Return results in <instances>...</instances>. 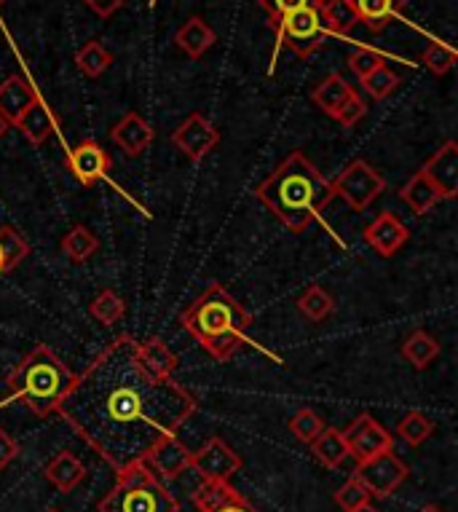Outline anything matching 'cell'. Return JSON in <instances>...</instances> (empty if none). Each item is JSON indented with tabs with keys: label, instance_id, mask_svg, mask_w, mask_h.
<instances>
[{
	"label": "cell",
	"instance_id": "7a4b0ae2",
	"mask_svg": "<svg viewBox=\"0 0 458 512\" xmlns=\"http://www.w3.org/2000/svg\"><path fill=\"white\" fill-rule=\"evenodd\" d=\"M263 207L295 234L314 226L325 207L335 199L333 185L300 151L290 153L263 183L255 188Z\"/></svg>",
	"mask_w": 458,
	"mask_h": 512
},
{
	"label": "cell",
	"instance_id": "f6af8a7d",
	"mask_svg": "<svg viewBox=\"0 0 458 512\" xmlns=\"http://www.w3.org/2000/svg\"><path fill=\"white\" fill-rule=\"evenodd\" d=\"M418 512H442V510H437L434 504H426V507H421V510H418Z\"/></svg>",
	"mask_w": 458,
	"mask_h": 512
},
{
	"label": "cell",
	"instance_id": "1f68e13d",
	"mask_svg": "<svg viewBox=\"0 0 458 512\" xmlns=\"http://www.w3.org/2000/svg\"><path fill=\"white\" fill-rule=\"evenodd\" d=\"M30 255V244L14 226H0V258L6 263V271H14L19 263Z\"/></svg>",
	"mask_w": 458,
	"mask_h": 512
},
{
	"label": "cell",
	"instance_id": "e575fe53",
	"mask_svg": "<svg viewBox=\"0 0 458 512\" xmlns=\"http://www.w3.org/2000/svg\"><path fill=\"white\" fill-rule=\"evenodd\" d=\"M397 86H400V76H397L389 65H381V68H375L370 76L362 78V89H365L373 100H386L389 94H394Z\"/></svg>",
	"mask_w": 458,
	"mask_h": 512
},
{
	"label": "cell",
	"instance_id": "7dc6e473",
	"mask_svg": "<svg viewBox=\"0 0 458 512\" xmlns=\"http://www.w3.org/2000/svg\"><path fill=\"white\" fill-rule=\"evenodd\" d=\"M46 512H59V510H54V507H51V510H46Z\"/></svg>",
	"mask_w": 458,
	"mask_h": 512
},
{
	"label": "cell",
	"instance_id": "ac0fdd59",
	"mask_svg": "<svg viewBox=\"0 0 458 512\" xmlns=\"http://www.w3.org/2000/svg\"><path fill=\"white\" fill-rule=\"evenodd\" d=\"M35 100H38V92L30 86L25 76H9L0 84V116L6 118L9 124H17L19 116Z\"/></svg>",
	"mask_w": 458,
	"mask_h": 512
},
{
	"label": "cell",
	"instance_id": "5bb4252c",
	"mask_svg": "<svg viewBox=\"0 0 458 512\" xmlns=\"http://www.w3.org/2000/svg\"><path fill=\"white\" fill-rule=\"evenodd\" d=\"M199 512H258L244 494H239L231 480H201L193 494Z\"/></svg>",
	"mask_w": 458,
	"mask_h": 512
},
{
	"label": "cell",
	"instance_id": "c3c4849f",
	"mask_svg": "<svg viewBox=\"0 0 458 512\" xmlns=\"http://www.w3.org/2000/svg\"><path fill=\"white\" fill-rule=\"evenodd\" d=\"M3 3H6V0H0V6H3Z\"/></svg>",
	"mask_w": 458,
	"mask_h": 512
},
{
	"label": "cell",
	"instance_id": "7bdbcfd3",
	"mask_svg": "<svg viewBox=\"0 0 458 512\" xmlns=\"http://www.w3.org/2000/svg\"><path fill=\"white\" fill-rule=\"evenodd\" d=\"M349 512H381V510H375L373 502H365V504H359V507H354V510Z\"/></svg>",
	"mask_w": 458,
	"mask_h": 512
},
{
	"label": "cell",
	"instance_id": "9a60e30c",
	"mask_svg": "<svg viewBox=\"0 0 458 512\" xmlns=\"http://www.w3.org/2000/svg\"><path fill=\"white\" fill-rule=\"evenodd\" d=\"M191 456L193 451H188L185 443H180L177 435H172L164 437V440L150 451L145 464H148L150 472L159 480H175L180 478L183 472L191 470Z\"/></svg>",
	"mask_w": 458,
	"mask_h": 512
},
{
	"label": "cell",
	"instance_id": "5b68a950",
	"mask_svg": "<svg viewBox=\"0 0 458 512\" xmlns=\"http://www.w3.org/2000/svg\"><path fill=\"white\" fill-rule=\"evenodd\" d=\"M180 504L145 462L118 472L116 486L100 502V512H177Z\"/></svg>",
	"mask_w": 458,
	"mask_h": 512
},
{
	"label": "cell",
	"instance_id": "d6986e66",
	"mask_svg": "<svg viewBox=\"0 0 458 512\" xmlns=\"http://www.w3.org/2000/svg\"><path fill=\"white\" fill-rule=\"evenodd\" d=\"M46 480L51 486L59 488L62 494H70L75 486H81L86 480V467L84 462L73 454V451H59L43 470Z\"/></svg>",
	"mask_w": 458,
	"mask_h": 512
},
{
	"label": "cell",
	"instance_id": "7402d4cb",
	"mask_svg": "<svg viewBox=\"0 0 458 512\" xmlns=\"http://www.w3.org/2000/svg\"><path fill=\"white\" fill-rule=\"evenodd\" d=\"M351 3L357 9L359 22H365L370 33H381L400 17L405 0H351Z\"/></svg>",
	"mask_w": 458,
	"mask_h": 512
},
{
	"label": "cell",
	"instance_id": "b9f144b4",
	"mask_svg": "<svg viewBox=\"0 0 458 512\" xmlns=\"http://www.w3.org/2000/svg\"><path fill=\"white\" fill-rule=\"evenodd\" d=\"M84 3L94 11V14H97V17L108 19V17H113V14H116L121 6H124L126 0H84Z\"/></svg>",
	"mask_w": 458,
	"mask_h": 512
},
{
	"label": "cell",
	"instance_id": "4fadbf2b",
	"mask_svg": "<svg viewBox=\"0 0 458 512\" xmlns=\"http://www.w3.org/2000/svg\"><path fill=\"white\" fill-rule=\"evenodd\" d=\"M421 175L432 183L440 199H456L458 196V143L448 140L440 151H434L421 167Z\"/></svg>",
	"mask_w": 458,
	"mask_h": 512
},
{
	"label": "cell",
	"instance_id": "7c38bea8",
	"mask_svg": "<svg viewBox=\"0 0 458 512\" xmlns=\"http://www.w3.org/2000/svg\"><path fill=\"white\" fill-rule=\"evenodd\" d=\"M65 164L67 169L73 172L75 180L84 185V188H94V185L102 183L110 172L108 151H105L100 143H94V140H81L73 151L67 153Z\"/></svg>",
	"mask_w": 458,
	"mask_h": 512
},
{
	"label": "cell",
	"instance_id": "8d00e7d4",
	"mask_svg": "<svg viewBox=\"0 0 458 512\" xmlns=\"http://www.w3.org/2000/svg\"><path fill=\"white\" fill-rule=\"evenodd\" d=\"M325 0H258V6L268 14V25H276L279 19L300 9H322Z\"/></svg>",
	"mask_w": 458,
	"mask_h": 512
},
{
	"label": "cell",
	"instance_id": "836d02e7",
	"mask_svg": "<svg viewBox=\"0 0 458 512\" xmlns=\"http://www.w3.org/2000/svg\"><path fill=\"white\" fill-rule=\"evenodd\" d=\"M325 427L327 424L322 421V416H319L317 411H311V408H300V411L290 419L292 435L298 437L300 443H306V445L314 443V440L322 435V429Z\"/></svg>",
	"mask_w": 458,
	"mask_h": 512
},
{
	"label": "cell",
	"instance_id": "ba28073f",
	"mask_svg": "<svg viewBox=\"0 0 458 512\" xmlns=\"http://www.w3.org/2000/svg\"><path fill=\"white\" fill-rule=\"evenodd\" d=\"M408 475V464L402 462L394 451H384V454L373 456V459L357 462V470H354V478H357L375 499H389V496L408 480Z\"/></svg>",
	"mask_w": 458,
	"mask_h": 512
},
{
	"label": "cell",
	"instance_id": "52a82bcc",
	"mask_svg": "<svg viewBox=\"0 0 458 512\" xmlns=\"http://www.w3.org/2000/svg\"><path fill=\"white\" fill-rule=\"evenodd\" d=\"M330 185H333V194L349 204L351 210L362 212L384 194L386 180L367 161L354 159L343 167L341 175L330 180Z\"/></svg>",
	"mask_w": 458,
	"mask_h": 512
},
{
	"label": "cell",
	"instance_id": "484cf974",
	"mask_svg": "<svg viewBox=\"0 0 458 512\" xmlns=\"http://www.w3.org/2000/svg\"><path fill=\"white\" fill-rule=\"evenodd\" d=\"M402 357L413 365L416 370H426L437 357H440V344L426 330L410 333L408 341L402 344Z\"/></svg>",
	"mask_w": 458,
	"mask_h": 512
},
{
	"label": "cell",
	"instance_id": "cb8c5ba5",
	"mask_svg": "<svg viewBox=\"0 0 458 512\" xmlns=\"http://www.w3.org/2000/svg\"><path fill=\"white\" fill-rule=\"evenodd\" d=\"M400 199L408 204L410 210L416 212V215H426V212H432L434 207L442 202L440 194L434 191L432 183H429L421 172H416V175L410 177L408 183L402 185Z\"/></svg>",
	"mask_w": 458,
	"mask_h": 512
},
{
	"label": "cell",
	"instance_id": "ffe728a7",
	"mask_svg": "<svg viewBox=\"0 0 458 512\" xmlns=\"http://www.w3.org/2000/svg\"><path fill=\"white\" fill-rule=\"evenodd\" d=\"M215 41H217L215 30H212V27H209L201 17L185 19L183 27H180L175 35V43L191 59L204 57V54H207V51L215 46Z\"/></svg>",
	"mask_w": 458,
	"mask_h": 512
},
{
	"label": "cell",
	"instance_id": "74e56055",
	"mask_svg": "<svg viewBox=\"0 0 458 512\" xmlns=\"http://www.w3.org/2000/svg\"><path fill=\"white\" fill-rule=\"evenodd\" d=\"M381 65H386L384 54L378 49H370V46H359V49H354L349 54V68L351 73H357V78L362 81L365 76H370L375 68H381Z\"/></svg>",
	"mask_w": 458,
	"mask_h": 512
},
{
	"label": "cell",
	"instance_id": "603a6c76",
	"mask_svg": "<svg viewBox=\"0 0 458 512\" xmlns=\"http://www.w3.org/2000/svg\"><path fill=\"white\" fill-rule=\"evenodd\" d=\"M351 92H354V86H351L341 73H330V76H327L325 81L311 92V100H314V105H317L322 113L335 118L338 108H341L343 100H346Z\"/></svg>",
	"mask_w": 458,
	"mask_h": 512
},
{
	"label": "cell",
	"instance_id": "f35d334b",
	"mask_svg": "<svg viewBox=\"0 0 458 512\" xmlns=\"http://www.w3.org/2000/svg\"><path fill=\"white\" fill-rule=\"evenodd\" d=\"M370 499H373V496H370V491H367V488L362 486L357 478H354V475H351V478L346 480V483H343L338 491H335V504H338L343 512L354 510V507L370 502Z\"/></svg>",
	"mask_w": 458,
	"mask_h": 512
},
{
	"label": "cell",
	"instance_id": "2e32d148",
	"mask_svg": "<svg viewBox=\"0 0 458 512\" xmlns=\"http://www.w3.org/2000/svg\"><path fill=\"white\" fill-rule=\"evenodd\" d=\"M408 239V226H405L397 215H392V212H381V215L365 228V242L370 244L381 258H394V252H400Z\"/></svg>",
	"mask_w": 458,
	"mask_h": 512
},
{
	"label": "cell",
	"instance_id": "d590c367",
	"mask_svg": "<svg viewBox=\"0 0 458 512\" xmlns=\"http://www.w3.org/2000/svg\"><path fill=\"white\" fill-rule=\"evenodd\" d=\"M421 65H426L432 76H445L456 65V51L445 43H429L421 54Z\"/></svg>",
	"mask_w": 458,
	"mask_h": 512
},
{
	"label": "cell",
	"instance_id": "9c48e42d",
	"mask_svg": "<svg viewBox=\"0 0 458 512\" xmlns=\"http://www.w3.org/2000/svg\"><path fill=\"white\" fill-rule=\"evenodd\" d=\"M343 440H346V448H349V456H354L357 462H365V459H373V456L384 454V451H392L394 437L389 435V429L375 421L370 413H359L357 419L351 421L349 429L341 432Z\"/></svg>",
	"mask_w": 458,
	"mask_h": 512
},
{
	"label": "cell",
	"instance_id": "ab89813d",
	"mask_svg": "<svg viewBox=\"0 0 458 512\" xmlns=\"http://www.w3.org/2000/svg\"><path fill=\"white\" fill-rule=\"evenodd\" d=\"M365 113H367V102L362 100V97L357 94V89H354V92H351L349 97L343 100V105L338 108V113H335V121L343 126H354V124H359L362 118H365Z\"/></svg>",
	"mask_w": 458,
	"mask_h": 512
},
{
	"label": "cell",
	"instance_id": "8992f818",
	"mask_svg": "<svg viewBox=\"0 0 458 512\" xmlns=\"http://www.w3.org/2000/svg\"><path fill=\"white\" fill-rule=\"evenodd\" d=\"M271 27H274L276 33V54L287 46V49H290L292 54H298L300 59L311 57V54L322 49L327 43V38H330L319 9L292 11V14L282 17Z\"/></svg>",
	"mask_w": 458,
	"mask_h": 512
},
{
	"label": "cell",
	"instance_id": "4316f807",
	"mask_svg": "<svg viewBox=\"0 0 458 512\" xmlns=\"http://www.w3.org/2000/svg\"><path fill=\"white\" fill-rule=\"evenodd\" d=\"M322 22H325L327 33L330 35H346L354 30V25L359 22L357 9H354V3L351 0H325L322 3Z\"/></svg>",
	"mask_w": 458,
	"mask_h": 512
},
{
	"label": "cell",
	"instance_id": "44dd1931",
	"mask_svg": "<svg viewBox=\"0 0 458 512\" xmlns=\"http://www.w3.org/2000/svg\"><path fill=\"white\" fill-rule=\"evenodd\" d=\"M14 126H17L19 132H22V137H25L30 145H43L46 143V137L54 132L57 121H54V113H51V110L43 105L41 97H38V100L19 116V121Z\"/></svg>",
	"mask_w": 458,
	"mask_h": 512
},
{
	"label": "cell",
	"instance_id": "60d3db41",
	"mask_svg": "<svg viewBox=\"0 0 458 512\" xmlns=\"http://www.w3.org/2000/svg\"><path fill=\"white\" fill-rule=\"evenodd\" d=\"M17 456H19V443L9 435V432H6V429L0 427V472L6 470Z\"/></svg>",
	"mask_w": 458,
	"mask_h": 512
},
{
	"label": "cell",
	"instance_id": "f1b7e54d",
	"mask_svg": "<svg viewBox=\"0 0 458 512\" xmlns=\"http://www.w3.org/2000/svg\"><path fill=\"white\" fill-rule=\"evenodd\" d=\"M75 65L84 76L100 78L113 65V54L105 49V43L94 38V41H86L81 49L75 51Z\"/></svg>",
	"mask_w": 458,
	"mask_h": 512
},
{
	"label": "cell",
	"instance_id": "30bf717a",
	"mask_svg": "<svg viewBox=\"0 0 458 512\" xmlns=\"http://www.w3.org/2000/svg\"><path fill=\"white\" fill-rule=\"evenodd\" d=\"M191 470L201 480H231L242 470V456L223 437H209L201 451L191 456Z\"/></svg>",
	"mask_w": 458,
	"mask_h": 512
},
{
	"label": "cell",
	"instance_id": "ee69618b",
	"mask_svg": "<svg viewBox=\"0 0 458 512\" xmlns=\"http://www.w3.org/2000/svg\"><path fill=\"white\" fill-rule=\"evenodd\" d=\"M9 121H6V118H3V116H0V137H3V135H6V132H9Z\"/></svg>",
	"mask_w": 458,
	"mask_h": 512
},
{
	"label": "cell",
	"instance_id": "8fae6325",
	"mask_svg": "<svg viewBox=\"0 0 458 512\" xmlns=\"http://www.w3.org/2000/svg\"><path fill=\"white\" fill-rule=\"evenodd\" d=\"M220 143V132L209 124V118L201 113H191L183 124L172 132V145L177 151L185 153L191 161H201L215 145Z\"/></svg>",
	"mask_w": 458,
	"mask_h": 512
},
{
	"label": "cell",
	"instance_id": "d6a6232c",
	"mask_svg": "<svg viewBox=\"0 0 458 512\" xmlns=\"http://www.w3.org/2000/svg\"><path fill=\"white\" fill-rule=\"evenodd\" d=\"M432 432H434V424L426 419L421 411L405 413V416L400 419V424H397V435H400L408 445H413V448L426 443V440L432 437Z\"/></svg>",
	"mask_w": 458,
	"mask_h": 512
},
{
	"label": "cell",
	"instance_id": "83f0119b",
	"mask_svg": "<svg viewBox=\"0 0 458 512\" xmlns=\"http://www.w3.org/2000/svg\"><path fill=\"white\" fill-rule=\"evenodd\" d=\"M100 250V239L86 226H73L62 239V252L70 263H86Z\"/></svg>",
	"mask_w": 458,
	"mask_h": 512
},
{
	"label": "cell",
	"instance_id": "277c9868",
	"mask_svg": "<svg viewBox=\"0 0 458 512\" xmlns=\"http://www.w3.org/2000/svg\"><path fill=\"white\" fill-rule=\"evenodd\" d=\"M73 370L51 352L49 346H35L33 352L25 354L14 373L6 381V397L0 405L17 400L27 411L43 419L57 413V405L73 387Z\"/></svg>",
	"mask_w": 458,
	"mask_h": 512
},
{
	"label": "cell",
	"instance_id": "4dcf8cb0",
	"mask_svg": "<svg viewBox=\"0 0 458 512\" xmlns=\"http://www.w3.org/2000/svg\"><path fill=\"white\" fill-rule=\"evenodd\" d=\"M89 311H92V317L100 322L102 328H113L116 322H121V319H124L126 303H124V298L116 293V290H102V293L92 301Z\"/></svg>",
	"mask_w": 458,
	"mask_h": 512
},
{
	"label": "cell",
	"instance_id": "6da1fadb",
	"mask_svg": "<svg viewBox=\"0 0 458 512\" xmlns=\"http://www.w3.org/2000/svg\"><path fill=\"white\" fill-rule=\"evenodd\" d=\"M177 354L161 338L124 333L73 378L57 413L116 472L148 454L196 413V397L172 378Z\"/></svg>",
	"mask_w": 458,
	"mask_h": 512
},
{
	"label": "cell",
	"instance_id": "d4e9b609",
	"mask_svg": "<svg viewBox=\"0 0 458 512\" xmlns=\"http://www.w3.org/2000/svg\"><path fill=\"white\" fill-rule=\"evenodd\" d=\"M311 454L317 456L319 464H325L327 470H335L346 462L349 456V448H346V440L338 429H322V435L311 443Z\"/></svg>",
	"mask_w": 458,
	"mask_h": 512
},
{
	"label": "cell",
	"instance_id": "f546056e",
	"mask_svg": "<svg viewBox=\"0 0 458 512\" xmlns=\"http://www.w3.org/2000/svg\"><path fill=\"white\" fill-rule=\"evenodd\" d=\"M298 311L309 322H325L327 317L335 314V298L330 293H325L319 285H311L306 293L298 298Z\"/></svg>",
	"mask_w": 458,
	"mask_h": 512
},
{
	"label": "cell",
	"instance_id": "e0dca14e",
	"mask_svg": "<svg viewBox=\"0 0 458 512\" xmlns=\"http://www.w3.org/2000/svg\"><path fill=\"white\" fill-rule=\"evenodd\" d=\"M110 140L126 153V156H140L148 151L153 143V126L140 116V113H126L113 129H110Z\"/></svg>",
	"mask_w": 458,
	"mask_h": 512
},
{
	"label": "cell",
	"instance_id": "3957f363",
	"mask_svg": "<svg viewBox=\"0 0 458 512\" xmlns=\"http://www.w3.org/2000/svg\"><path fill=\"white\" fill-rule=\"evenodd\" d=\"M180 325L212 360L225 362L244 344V333L252 325V314L220 282H212L180 314Z\"/></svg>",
	"mask_w": 458,
	"mask_h": 512
},
{
	"label": "cell",
	"instance_id": "bcb514c9",
	"mask_svg": "<svg viewBox=\"0 0 458 512\" xmlns=\"http://www.w3.org/2000/svg\"><path fill=\"white\" fill-rule=\"evenodd\" d=\"M0 274H6V263H3V258H0Z\"/></svg>",
	"mask_w": 458,
	"mask_h": 512
}]
</instances>
